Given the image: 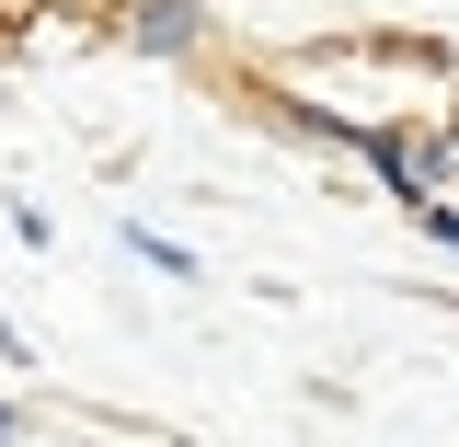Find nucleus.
Returning <instances> with one entry per match:
<instances>
[{"label":"nucleus","instance_id":"f257e3e1","mask_svg":"<svg viewBox=\"0 0 459 447\" xmlns=\"http://www.w3.org/2000/svg\"><path fill=\"white\" fill-rule=\"evenodd\" d=\"M195 35H207L195 0H115V47H138V57H195Z\"/></svg>","mask_w":459,"mask_h":447},{"label":"nucleus","instance_id":"f03ea898","mask_svg":"<svg viewBox=\"0 0 459 447\" xmlns=\"http://www.w3.org/2000/svg\"><path fill=\"white\" fill-rule=\"evenodd\" d=\"M126 241H138V264H161V276H195V253H184V241H161V229H138V219H126Z\"/></svg>","mask_w":459,"mask_h":447},{"label":"nucleus","instance_id":"7ed1b4c3","mask_svg":"<svg viewBox=\"0 0 459 447\" xmlns=\"http://www.w3.org/2000/svg\"><path fill=\"white\" fill-rule=\"evenodd\" d=\"M413 219H425V241H448V253H459V207H413Z\"/></svg>","mask_w":459,"mask_h":447},{"label":"nucleus","instance_id":"20e7f679","mask_svg":"<svg viewBox=\"0 0 459 447\" xmlns=\"http://www.w3.org/2000/svg\"><path fill=\"white\" fill-rule=\"evenodd\" d=\"M12 436H23V413H12V401H0V447H12Z\"/></svg>","mask_w":459,"mask_h":447}]
</instances>
